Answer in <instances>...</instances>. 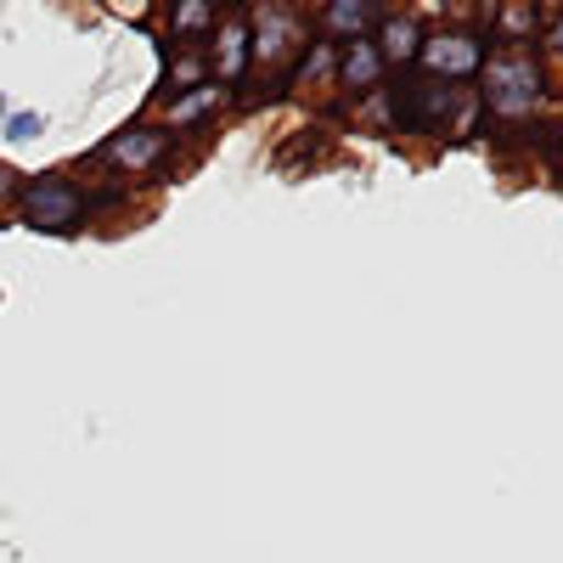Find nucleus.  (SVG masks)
<instances>
[{"mask_svg":"<svg viewBox=\"0 0 563 563\" xmlns=\"http://www.w3.org/2000/svg\"><path fill=\"white\" fill-rule=\"evenodd\" d=\"M485 102H490V113H501V119L530 113V108L541 102V68H536L530 57L496 63V68H490V85H485Z\"/></svg>","mask_w":563,"mask_h":563,"instance_id":"7ed1b4c3","label":"nucleus"},{"mask_svg":"<svg viewBox=\"0 0 563 563\" xmlns=\"http://www.w3.org/2000/svg\"><path fill=\"white\" fill-rule=\"evenodd\" d=\"M422 68H429L434 79H467V74H474V68H485V40L479 34H434V40H422Z\"/></svg>","mask_w":563,"mask_h":563,"instance_id":"20e7f679","label":"nucleus"},{"mask_svg":"<svg viewBox=\"0 0 563 563\" xmlns=\"http://www.w3.org/2000/svg\"><path fill=\"white\" fill-rule=\"evenodd\" d=\"M12 198H18V169H12V164H0V209H7Z\"/></svg>","mask_w":563,"mask_h":563,"instance_id":"2eb2a0df","label":"nucleus"},{"mask_svg":"<svg viewBox=\"0 0 563 563\" xmlns=\"http://www.w3.org/2000/svg\"><path fill=\"white\" fill-rule=\"evenodd\" d=\"M288 40H294V18H288V12H276V18H271V23L260 29V40H254V52H260L265 63H282V57L294 52Z\"/></svg>","mask_w":563,"mask_h":563,"instance_id":"6e6552de","label":"nucleus"},{"mask_svg":"<svg viewBox=\"0 0 563 563\" xmlns=\"http://www.w3.org/2000/svg\"><path fill=\"white\" fill-rule=\"evenodd\" d=\"M249 45H254V34H249L243 23H231V29L220 34V68H225V79H243V68H249Z\"/></svg>","mask_w":563,"mask_h":563,"instance_id":"1a4fd4ad","label":"nucleus"},{"mask_svg":"<svg viewBox=\"0 0 563 563\" xmlns=\"http://www.w3.org/2000/svg\"><path fill=\"white\" fill-rule=\"evenodd\" d=\"M344 85H372L384 74V57H378V40H350L344 45V63H339Z\"/></svg>","mask_w":563,"mask_h":563,"instance_id":"0eeeda50","label":"nucleus"},{"mask_svg":"<svg viewBox=\"0 0 563 563\" xmlns=\"http://www.w3.org/2000/svg\"><path fill=\"white\" fill-rule=\"evenodd\" d=\"M389 113L400 135H434V130H451V119L462 113V90L434 74H411L389 90Z\"/></svg>","mask_w":563,"mask_h":563,"instance_id":"f257e3e1","label":"nucleus"},{"mask_svg":"<svg viewBox=\"0 0 563 563\" xmlns=\"http://www.w3.org/2000/svg\"><path fill=\"white\" fill-rule=\"evenodd\" d=\"M333 52H339V45H310V52H305V63H299V74H294V85H305V79L327 74V68H333Z\"/></svg>","mask_w":563,"mask_h":563,"instance_id":"ddd939ff","label":"nucleus"},{"mask_svg":"<svg viewBox=\"0 0 563 563\" xmlns=\"http://www.w3.org/2000/svg\"><path fill=\"white\" fill-rule=\"evenodd\" d=\"M214 102H220V85H192V97L175 102V124H192V119H203Z\"/></svg>","mask_w":563,"mask_h":563,"instance_id":"f8f14e48","label":"nucleus"},{"mask_svg":"<svg viewBox=\"0 0 563 563\" xmlns=\"http://www.w3.org/2000/svg\"><path fill=\"white\" fill-rule=\"evenodd\" d=\"M417 52H422L417 23L400 18V12H389V18H384V40H378V57H384V63H411Z\"/></svg>","mask_w":563,"mask_h":563,"instance_id":"423d86ee","label":"nucleus"},{"mask_svg":"<svg viewBox=\"0 0 563 563\" xmlns=\"http://www.w3.org/2000/svg\"><path fill=\"white\" fill-rule=\"evenodd\" d=\"M169 23H175V34H209L214 29V12L198 7V0H180V7L169 12Z\"/></svg>","mask_w":563,"mask_h":563,"instance_id":"9b49d317","label":"nucleus"},{"mask_svg":"<svg viewBox=\"0 0 563 563\" xmlns=\"http://www.w3.org/2000/svg\"><path fill=\"white\" fill-rule=\"evenodd\" d=\"M378 18V7H366V0H339V7H327V23L333 29H344V34H355L361 40V29Z\"/></svg>","mask_w":563,"mask_h":563,"instance_id":"9d476101","label":"nucleus"},{"mask_svg":"<svg viewBox=\"0 0 563 563\" xmlns=\"http://www.w3.org/2000/svg\"><path fill=\"white\" fill-rule=\"evenodd\" d=\"M164 153H169V135L153 130V124H130V130H119L102 147V158L119 164V169H153Z\"/></svg>","mask_w":563,"mask_h":563,"instance_id":"39448f33","label":"nucleus"},{"mask_svg":"<svg viewBox=\"0 0 563 563\" xmlns=\"http://www.w3.org/2000/svg\"><path fill=\"white\" fill-rule=\"evenodd\" d=\"M0 124H7V97H0Z\"/></svg>","mask_w":563,"mask_h":563,"instance_id":"f3484780","label":"nucleus"},{"mask_svg":"<svg viewBox=\"0 0 563 563\" xmlns=\"http://www.w3.org/2000/svg\"><path fill=\"white\" fill-rule=\"evenodd\" d=\"M7 135H12V141H34V135H40V119H34V113H18V119H7Z\"/></svg>","mask_w":563,"mask_h":563,"instance_id":"4468645a","label":"nucleus"},{"mask_svg":"<svg viewBox=\"0 0 563 563\" xmlns=\"http://www.w3.org/2000/svg\"><path fill=\"white\" fill-rule=\"evenodd\" d=\"M18 209H23V225H34V231H79V220L90 214L85 209V192L68 180V175H40V180H29L23 186V198H18Z\"/></svg>","mask_w":563,"mask_h":563,"instance_id":"f03ea898","label":"nucleus"},{"mask_svg":"<svg viewBox=\"0 0 563 563\" xmlns=\"http://www.w3.org/2000/svg\"><path fill=\"white\" fill-rule=\"evenodd\" d=\"M552 52L563 57V18H558V29H552Z\"/></svg>","mask_w":563,"mask_h":563,"instance_id":"dca6fc26","label":"nucleus"}]
</instances>
